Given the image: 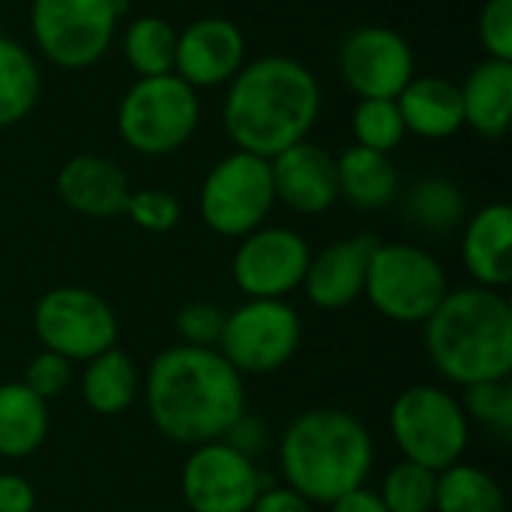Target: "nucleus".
<instances>
[{"mask_svg": "<svg viewBox=\"0 0 512 512\" xmlns=\"http://www.w3.org/2000/svg\"><path fill=\"white\" fill-rule=\"evenodd\" d=\"M126 0H30V33L57 69H90L117 36Z\"/></svg>", "mask_w": 512, "mask_h": 512, "instance_id": "8", "label": "nucleus"}, {"mask_svg": "<svg viewBox=\"0 0 512 512\" xmlns=\"http://www.w3.org/2000/svg\"><path fill=\"white\" fill-rule=\"evenodd\" d=\"M57 195L60 201L81 216L90 219H114L126 210L129 201V177L126 171L99 153H78L66 159L57 171Z\"/></svg>", "mask_w": 512, "mask_h": 512, "instance_id": "18", "label": "nucleus"}, {"mask_svg": "<svg viewBox=\"0 0 512 512\" xmlns=\"http://www.w3.org/2000/svg\"><path fill=\"white\" fill-rule=\"evenodd\" d=\"M21 384L36 393L42 402H51V399H60L69 384H72V363L63 360L60 354H51V351H39L27 366H24V378Z\"/></svg>", "mask_w": 512, "mask_h": 512, "instance_id": "34", "label": "nucleus"}, {"mask_svg": "<svg viewBox=\"0 0 512 512\" xmlns=\"http://www.w3.org/2000/svg\"><path fill=\"white\" fill-rule=\"evenodd\" d=\"M390 435L405 462L441 474L465 459L471 423L450 390L438 384H414L402 390L390 408Z\"/></svg>", "mask_w": 512, "mask_h": 512, "instance_id": "5", "label": "nucleus"}, {"mask_svg": "<svg viewBox=\"0 0 512 512\" xmlns=\"http://www.w3.org/2000/svg\"><path fill=\"white\" fill-rule=\"evenodd\" d=\"M273 192L300 216H321L339 201L336 156L312 141H300L270 159Z\"/></svg>", "mask_w": 512, "mask_h": 512, "instance_id": "17", "label": "nucleus"}, {"mask_svg": "<svg viewBox=\"0 0 512 512\" xmlns=\"http://www.w3.org/2000/svg\"><path fill=\"white\" fill-rule=\"evenodd\" d=\"M222 327H225V312L204 300L186 303L174 318L180 345H192V348H219Z\"/></svg>", "mask_w": 512, "mask_h": 512, "instance_id": "33", "label": "nucleus"}, {"mask_svg": "<svg viewBox=\"0 0 512 512\" xmlns=\"http://www.w3.org/2000/svg\"><path fill=\"white\" fill-rule=\"evenodd\" d=\"M351 132H354L357 147L378 150L387 156L408 135L396 99H360L354 108V117H351Z\"/></svg>", "mask_w": 512, "mask_h": 512, "instance_id": "30", "label": "nucleus"}, {"mask_svg": "<svg viewBox=\"0 0 512 512\" xmlns=\"http://www.w3.org/2000/svg\"><path fill=\"white\" fill-rule=\"evenodd\" d=\"M81 396L93 414L117 417L135 405L141 396V375L129 354L111 348L84 363L81 372Z\"/></svg>", "mask_w": 512, "mask_h": 512, "instance_id": "23", "label": "nucleus"}, {"mask_svg": "<svg viewBox=\"0 0 512 512\" xmlns=\"http://www.w3.org/2000/svg\"><path fill=\"white\" fill-rule=\"evenodd\" d=\"M33 333L42 351L60 354L69 363H87L117 348L120 324L105 297L90 288L60 285L33 306Z\"/></svg>", "mask_w": 512, "mask_h": 512, "instance_id": "10", "label": "nucleus"}, {"mask_svg": "<svg viewBox=\"0 0 512 512\" xmlns=\"http://www.w3.org/2000/svg\"><path fill=\"white\" fill-rule=\"evenodd\" d=\"M339 75L357 99H396L417 75L414 48L384 24H363L339 45Z\"/></svg>", "mask_w": 512, "mask_h": 512, "instance_id": "14", "label": "nucleus"}, {"mask_svg": "<svg viewBox=\"0 0 512 512\" xmlns=\"http://www.w3.org/2000/svg\"><path fill=\"white\" fill-rule=\"evenodd\" d=\"M330 512H387V507L381 504L378 492L360 486V489L342 495L339 501H333V504H330Z\"/></svg>", "mask_w": 512, "mask_h": 512, "instance_id": "39", "label": "nucleus"}, {"mask_svg": "<svg viewBox=\"0 0 512 512\" xmlns=\"http://www.w3.org/2000/svg\"><path fill=\"white\" fill-rule=\"evenodd\" d=\"M423 345L432 369L471 387L512 375V306L504 291L465 285L447 291L423 324Z\"/></svg>", "mask_w": 512, "mask_h": 512, "instance_id": "3", "label": "nucleus"}, {"mask_svg": "<svg viewBox=\"0 0 512 512\" xmlns=\"http://www.w3.org/2000/svg\"><path fill=\"white\" fill-rule=\"evenodd\" d=\"M141 231L147 234H168L180 222V201L168 189H135L129 192L123 210Z\"/></svg>", "mask_w": 512, "mask_h": 512, "instance_id": "32", "label": "nucleus"}, {"mask_svg": "<svg viewBox=\"0 0 512 512\" xmlns=\"http://www.w3.org/2000/svg\"><path fill=\"white\" fill-rule=\"evenodd\" d=\"M222 441L231 444L234 450H240L243 456L258 459V456L267 450V429H264V423H261L255 414L246 411L243 417H237V423L225 432Z\"/></svg>", "mask_w": 512, "mask_h": 512, "instance_id": "36", "label": "nucleus"}, {"mask_svg": "<svg viewBox=\"0 0 512 512\" xmlns=\"http://www.w3.org/2000/svg\"><path fill=\"white\" fill-rule=\"evenodd\" d=\"M276 192H273V174L270 159L234 150L225 159H219L198 195L201 219L204 225L219 237H246L255 228L267 222L273 213Z\"/></svg>", "mask_w": 512, "mask_h": 512, "instance_id": "9", "label": "nucleus"}, {"mask_svg": "<svg viewBox=\"0 0 512 512\" xmlns=\"http://www.w3.org/2000/svg\"><path fill=\"white\" fill-rule=\"evenodd\" d=\"M246 63V36L231 18L207 15L177 33L174 75L189 87H222Z\"/></svg>", "mask_w": 512, "mask_h": 512, "instance_id": "15", "label": "nucleus"}, {"mask_svg": "<svg viewBox=\"0 0 512 512\" xmlns=\"http://www.w3.org/2000/svg\"><path fill=\"white\" fill-rule=\"evenodd\" d=\"M405 129L426 141L453 138L465 126L459 84L441 75H414L396 96Z\"/></svg>", "mask_w": 512, "mask_h": 512, "instance_id": "20", "label": "nucleus"}, {"mask_svg": "<svg viewBox=\"0 0 512 512\" xmlns=\"http://www.w3.org/2000/svg\"><path fill=\"white\" fill-rule=\"evenodd\" d=\"M462 264L474 285L504 291L512 282V210L504 201L480 207L462 234Z\"/></svg>", "mask_w": 512, "mask_h": 512, "instance_id": "19", "label": "nucleus"}, {"mask_svg": "<svg viewBox=\"0 0 512 512\" xmlns=\"http://www.w3.org/2000/svg\"><path fill=\"white\" fill-rule=\"evenodd\" d=\"M141 396L156 432L189 450L222 441L246 414L243 375L216 348L171 345L159 351L147 366Z\"/></svg>", "mask_w": 512, "mask_h": 512, "instance_id": "1", "label": "nucleus"}, {"mask_svg": "<svg viewBox=\"0 0 512 512\" xmlns=\"http://www.w3.org/2000/svg\"><path fill=\"white\" fill-rule=\"evenodd\" d=\"M375 438L366 423L342 408H312L288 423L279 438L285 486L309 504H333L369 483Z\"/></svg>", "mask_w": 512, "mask_h": 512, "instance_id": "4", "label": "nucleus"}, {"mask_svg": "<svg viewBox=\"0 0 512 512\" xmlns=\"http://www.w3.org/2000/svg\"><path fill=\"white\" fill-rule=\"evenodd\" d=\"M42 75L33 54L0 33V129L21 123L39 102Z\"/></svg>", "mask_w": 512, "mask_h": 512, "instance_id": "25", "label": "nucleus"}, {"mask_svg": "<svg viewBox=\"0 0 512 512\" xmlns=\"http://www.w3.org/2000/svg\"><path fill=\"white\" fill-rule=\"evenodd\" d=\"M336 177H339V198H345L351 207L366 213L384 210L399 192V171L390 162V156L357 144L336 159Z\"/></svg>", "mask_w": 512, "mask_h": 512, "instance_id": "22", "label": "nucleus"}, {"mask_svg": "<svg viewBox=\"0 0 512 512\" xmlns=\"http://www.w3.org/2000/svg\"><path fill=\"white\" fill-rule=\"evenodd\" d=\"M267 483L255 459L225 441L192 447L180 471L183 501L192 512H249Z\"/></svg>", "mask_w": 512, "mask_h": 512, "instance_id": "12", "label": "nucleus"}, {"mask_svg": "<svg viewBox=\"0 0 512 512\" xmlns=\"http://www.w3.org/2000/svg\"><path fill=\"white\" fill-rule=\"evenodd\" d=\"M477 33L486 57L512 60V0H486Z\"/></svg>", "mask_w": 512, "mask_h": 512, "instance_id": "35", "label": "nucleus"}, {"mask_svg": "<svg viewBox=\"0 0 512 512\" xmlns=\"http://www.w3.org/2000/svg\"><path fill=\"white\" fill-rule=\"evenodd\" d=\"M435 492L438 474L402 459L384 474L378 498L387 512H435Z\"/></svg>", "mask_w": 512, "mask_h": 512, "instance_id": "29", "label": "nucleus"}, {"mask_svg": "<svg viewBox=\"0 0 512 512\" xmlns=\"http://www.w3.org/2000/svg\"><path fill=\"white\" fill-rule=\"evenodd\" d=\"M465 126L486 141H501L512 117V60L486 57L459 84Z\"/></svg>", "mask_w": 512, "mask_h": 512, "instance_id": "21", "label": "nucleus"}, {"mask_svg": "<svg viewBox=\"0 0 512 512\" xmlns=\"http://www.w3.org/2000/svg\"><path fill=\"white\" fill-rule=\"evenodd\" d=\"M468 198L450 177H423L405 195V219L426 234H450L465 222Z\"/></svg>", "mask_w": 512, "mask_h": 512, "instance_id": "26", "label": "nucleus"}, {"mask_svg": "<svg viewBox=\"0 0 512 512\" xmlns=\"http://www.w3.org/2000/svg\"><path fill=\"white\" fill-rule=\"evenodd\" d=\"M321 114V87L312 69L285 54L243 63L228 81L222 126L237 150L273 159L306 141Z\"/></svg>", "mask_w": 512, "mask_h": 512, "instance_id": "2", "label": "nucleus"}, {"mask_svg": "<svg viewBox=\"0 0 512 512\" xmlns=\"http://www.w3.org/2000/svg\"><path fill=\"white\" fill-rule=\"evenodd\" d=\"M198 123V90L174 72L138 78L117 105V135L141 156H168L186 147Z\"/></svg>", "mask_w": 512, "mask_h": 512, "instance_id": "6", "label": "nucleus"}, {"mask_svg": "<svg viewBox=\"0 0 512 512\" xmlns=\"http://www.w3.org/2000/svg\"><path fill=\"white\" fill-rule=\"evenodd\" d=\"M465 408L468 423L483 426L495 438L507 441L512 435V381L498 378V381H483L465 387V396L459 399Z\"/></svg>", "mask_w": 512, "mask_h": 512, "instance_id": "31", "label": "nucleus"}, {"mask_svg": "<svg viewBox=\"0 0 512 512\" xmlns=\"http://www.w3.org/2000/svg\"><path fill=\"white\" fill-rule=\"evenodd\" d=\"M309 258L312 249L303 234L285 225H261L240 237L231 276L249 300H285L303 285Z\"/></svg>", "mask_w": 512, "mask_h": 512, "instance_id": "13", "label": "nucleus"}, {"mask_svg": "<svg viewBox=\"0 0 512 512\" xmlns=\"http://www.w3.org/2000/svg\"><path fill=\"white\" fill-rule=\"evenodd\" d=\"M303 321L288 300H246L225 315L219 354L246 378L279 372L300 348Z\"/></svg>", "mask_w": 512, "mask_h": 512, "instance_id": "11", "label": "nucleus"}, {"mask_svg": "<svg viewBox=\"0 0 512 512\" xmlns=\"http://www.w3.org/2000/svg\"><path fill=\"white\" fill-rule=\"evenodd\" d=\"M378 243L381 240L372 234H354L327 243L321 252H312L300 285L309 303L324 312H339L354 306L363 297L369 258Z\"/></svg>", "mask_w": 512, "mask_h": 512, "instance_id": "16", "label": "nucleus"}, {"mask_svg": "<svg viewBox=\"0 0 512 512\" xmlns=\"http://www.w3.org/2000/svg\"><path fill=\"white\" fill-rule=\"evenodd\" d=\"M48 438V402L21 381L0 384V459H27Z\"/></svg>", "mask_w": 512, "mask_h": 512, "instance_id": "24", "label": "nucleus"}, {"mask_svg": "<svg viewBox=\"0 0 512 512\" xmlns=\"http://www.w3.org/2000/svg\"><path fill=\"white\" fill-rule=\"evenodd\" d=\"M450 291L444 264L414 246V243H378L369 270L363 297L375 306L378 315L396 324H426V318L441 306Z\"/></svg>", "mask_w": 512, "mask_h": 512, "instance_id": "7", "label": "nucleus"}, {"mask_svg": "<svg viewBox=\"0 0 512 512\" xmlns=\"http://www.w3.org/2000/svg\"><path fill=\"white\" fill-rule=\"evenodd\" d=\"M177 27L162 15H138L123 33V57L138 78L171 75L177 60Z\"/></svg>", "mask_w": 512, "mask_h": 512, "instance_id": "28", "label": "nucleus"}, {"mask_svg": "<svg viewBox=\"0 0 512 512\" xmlns=\"http://www.w3.org/2000/svg\"><path fill=\"white\" fill-rule=\"evenodd\" d=\"M435 512H507V495L480 465L456 462L438 474Z\"/></svg>", "mask_w": 512, "mask_h": 512, "instance_id": "27", "label": "nucleus"}, {"mask_svg": "<svg viewBox=\"0 0 512 512\" xmlns=\"http://www.w3.org/2000/svg\"><path fill=\"white\" fill-rule=\"evenodd\" d=\"M249 512H312V504L285 483H267Z\"/></svg>", "mask_w": 512, "mask_h": 512, "instance_id": "37", "label": "nucleus"}, {"mask_svg": "<svg viewBox=\"0 0 512 512\" xmlns=\"http://www.w3.org/2000/svg\"><path fill=\"white\" fill-rule=\"evenodd\" d=\"M36 492L27 477L0 471V512H33Z\"/></svg>", "mask_w": 512, "mask_h": 512, "instance_id": "38", "label": "nucleus"}]
</instances>
